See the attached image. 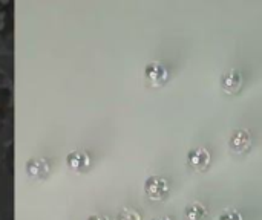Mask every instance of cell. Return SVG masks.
<instances>
[{"instance_id":"obj_9","label":"cell","mask_w":262,"mask_h":220,"mask_svg":"<svg viewBox=\"0 0 262 220\" xmlns=\"http://www.w3.org/2000/svg\"><path fill=\"white\" fill-rule=\"evenodd\" d=\"M117 220H141V214L132 208H123L118 216H117Z\"/></svg>"},{"instance_id":"obj_6","label":"cell","mask_w":262,"mask_h":220,"mask_svg":"<svg viewBox=\"0 0 262 220\" xmlns=\"http://www.w3.org/2000/svg\"><path fill=\"white\" fill-rule=\"evenodd\" d=\"M66 164L74 172H84L91 165V156L83 150H74V152L68 153Z\"/></svg>"},{"instance_id":"obj_2","label":"cell","mask_w":262,"mask_h":220,"mask_svg":"<svg viewBox=\"0 0 262 220\" xmlns=\"http://www.w3.org/2000/svg\"><path fill=\"white\" fill-rule=\"evenodd\" d=\"M253 138L247 129H235L229 139V145L235 153H246L247 150H250Z\"/></svg>"},{"instance_id":"obj_7","label":"cell","mask_w":262,"mask_h":220,"mask_svg":"<svg viewBox=\"0 0 262 220\" xmlns=\"http://www.w3.org/2000/svg\"><path fill=\"white\" fill-rule=\"evenodd\" d=\"M26 172L31 178L35 179H46L49 176L51 167L46 159L43 158H34L26 162Z\"/></svg>"},{"instance_id":"obj_12","label":"cell","mask_w":262,"mask_h":220,"mask_svg":"<svg viewBox=\"0 0 262 220\" xmlns=\"http://www.w3.org/2000/svg\"><path fill=\"white\" fill-rule=\"evenodd\" d=\"M152 220H172L169 216H158V217H155V219Z\"/></svg>"},{"instance_id":"obj_8","label":"cell","mask_w":262,"mask_h":220,"mask_svg":"<svg viewBox=\"0 0 262 220\" xmlns=\"http://www.w3.org/2000/svg\"><path fill=\"white\" fill-rule=\"evenodd\" d=\"M184 217H186V220H206L207 219V208L204 204L193 201L186 207Z\"/></svg>"},{"instance_id":"obj_5","label":"cell","mask_w":262,"mask_h":220,"mask_svg":"<svg viewBox=\"0 0 262 220\" xmlns=\"http://www.w3.org/2000/svg\"><path fill=\"white\" fill-rule=\"evenodd\" d=\"M221 87L229 92V93H235L243 87V74L239 69H229L227 72L223 74L221 77Z\"/></svg>"},{"instance_id":"obj_1","label":"cell","mask_w":262,"mask_h":220,"mask_svg":"<svg viewBox=\"0 0 262 220\" xmlns=\"http://www.w3.org/2000/svg\"><path fill=\"white\" fill-rule=\"evenodd\" d=\"M169 191H170V182L164 176L152 175L144 182V193L152 201H164Z\"/></svg>"},{"instance_id":"obj_4","label":"cell","mask_w":262,"mask_h":220,"mask_svg":"<svg viewBox=\"0 0 262 220\" xmlns=\"http://www.w3.org/2000/svg\"><path fill=\"white\" fill-rule=\"evenodd\" d=\"M144 77H146L147 81L158 86V84H161V83H164L167 80L169 70L161 61H150L144 67Z\"/></svg>"},{"instance_id":"obj_11","label":"cell","mask_w":262,"mask_h":220,"mask_svg":"<svg viewBox=\"0 0 262 220\" xmlns=\"http://www.w3.org/2000/svg\"><path fill=\"white\" fill-rule=\"evenodd\" d=\"M88 220H111V217H107L104 214H92V216H89Z\"/></svg>"},{"instance_id":"obj_10","label":"cell","mask_w":262,"mask_h":220,"mask_svg":"<svg viewBox=\"0 0 262 220\" xmlns=\"http://www.w3.org/2000/svg\"><path fill=\"white\" fill-rule=\"evenodd\" d=\"M218 220H244V217L241 211H238L236 208H227L220 214Z\"/></svg>"},{"instance_id":"obj_3","label":"cell","mask_w":262,"mask_h":220,"mask_svg":"<svg viewBox=\"0 0 262 220\" xmlns=\"http://www.w3.org/2000/svg\"><path fill=\"white\" fill-rule=\"evenodd\" d=\"M210 152L206 147H193L187 152V164L193 170H206L210 164Z\"/></svg>"}]
</instances>
